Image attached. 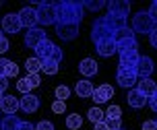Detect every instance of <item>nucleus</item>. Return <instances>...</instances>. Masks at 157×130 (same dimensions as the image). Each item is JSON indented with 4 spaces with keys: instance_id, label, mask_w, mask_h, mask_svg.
I'll list each match as a JSON object with an SVG mask.
<instances>
[{
    "instance_id": "42",
    "label": "nucleus",
    "mask_w": 157,
    "mask_h": 130,
    "mask_svg": "<svg viewBox=\"0 0 157 130\" xmlns=\"http://www.w3.org/2000/svg\"><path fill=\"white\" fill-rule=\"evenodd\" d=\"M6 50H8V39L2 35V37H0V54H4Z\"/></svg>"
},
{
    "instance_id": "21",
    "label": "nucleus",
    "mask_w": 157,
    "mask_h": 130,
    "mask_svg": "<svg viewBox=\"0 0 157 130\" xmlns=\"http://www.w3.org/2000/svg\"><path fill=\"white\" fill-rule=\"evenodd\" d=\"M78 70H81V75L85 78L95 77V75H97V62H95L93 58H85V60L78 64Z\"/></svg>"
},
{
    "instance_id": "15",
    "label": "nucleus",
    "mask_w": 157,
    "mask_h": 130,
    "mask_svg": "<svg viewBox=\"0 0 157 130\" xmlns=\"http://www.w3.org/2000/svg\"><path fill=\"white\" fill-rule=\"evenodd\" d=\"M44 39H46V31L35 27V29H29V31H27V35H25V44L31 48V50H35V48L44 41Z\"/></svg>"
},
{
    "instance_id": "6",
    "label": "nucleus",
    "mask_w": 157,
    "mask_h": 130,
    "mask_svg": "<svg viewBox=\"0 0 157 130\" xmlns=\"http://www.w3.org/2000/svg\"><path fill=\"white\" fill-rule=\"evenodd\" d=\"M139 58H141V56H139V50H136V48H132V50H124V52H120V64H118V66L136 72Z\"/></svg>"
},
{
    "instance_id": "32",
    "label": "nucleus",
    "mask_w": 157,
    "mask_h": 130,
    "mask_svg": "<svg viewBox=\"0 0 157 130\" xmlns=\"http://www.w3.org/2000/svg\"><path fill=\"white\" fill-rule=\"evenodd\" d=\"M17 89L23 93V95H27V93H31V85L27 83V78H19V83H17Z\"/></svg>"
},
{
    "instance_id": "49",
    "label": "nucleus",
    "mask_w": 157,
    "mask_h": 130,
    "mask_svg": "<svg viewBox=\"0 0 157 130\" xmlns=\"http://www.w3.org/2000/svg\"><path fill=\"white\" fill-rule=\"evenodd\" d=\"M0 6H2V2H0Z\"/></svg>"
},
{
    "instance_id": "35",
    "label": "nucleus",
    "mask_w": 157,
    "mask_h": 130,
    "mask_svg": "<svg viewBox=\"0 0 157 130\" xmlns=\"http://www.w3.org/2000/svg\"><path fill=\"white\" fill-rule=\"evenodd\" d=\"M105 122H108V128H110V130H120V128H122L120 118H114V120H108V118H105Z\"/></svg>"
},
{
    "instance_id": "8",
    "label": "nucleus",
    "mask_w": 157,
    "mask_h": 130,
    "mask_svg": "<svg viewBox=\"0 0 157 130\" xmlns=\"http://www.w3.org/2000/svg\"><path fill=\"white\" fill-rule=\"evenodd\" d=\"M56 33H58V37L62 39V41H72V39L78 35V25L77 23H56Z\"/></svg>"
},
{
    "instance_id": "13",
    "label": "nucleus",
    "mask_w": 157,
    "mask_h": 130,
    "mask_svg": "<svg viewBox=\"0 0 157 130\" xmlns=\"http://www.w3.org/2000/svg\"><path fill=\"white\" fill-rule=\"evenodd\" d=\"M19 107H21V103H19L17 97H13V95H2V101H0V109H2V114L15 116Z\"/></svg>"
},
{
    "instance_id": "18",
    "label": "nucleus",
    "mask_w": 157,
    "mask_h": 130,
    "mask_svg": "<svg viewBox=\"0 0 157 130\" xmlns=\"http://www.w3.org/2000/svg\"><path fill=\"white\" fill-rule=\"evenodd\" d=\"M17 75H19V66H17L13 60L2 58V60H0V77L10 78V77H17Z\"/></svg>"
},
{
    "instance_id": "19",
    "label": "nucleus",
    "mask_w": 157,
    "mask_h": 130,
    "mask_svg": "<svg viewBox=\"0 0 157 130\" xmlns=\"http://www.w3.org/2000/svg\"><path fill=\"white\" fill-rule=\"evenodd\" d=\"M110 97H114V89H112V85H99V87L93 91L95 103H103V101H108Z\"/></svg>"
},
{
    "instance_id": "28",
    "label": "nucleus",
    "mask_w": 157,
    "mask_h": 130,
    "mask_svg": "<svg viewBox=\"0 0 157 130\" xmlns=\"http://www.w3.org/2000/svg\"><path fill=\"white\" fill-rule=\"evenodd\" d=\"M81 124H83V118H81L78 114H71L68 118H66V126H68V130H78Z\"/></svg>"
},
{
    "instance_id": "23",
    "label": "nucleus",
    "mask_w": 157,
    "mask_h": 130,
    "mask_svg": "<svg viewBox=\"0 0 157 130\" xmlns=\"http://www.w3.org/2000/svg\"><path fill=\"white\" fill-rule=\"evenodd\" d=\"M147 101L149 99H147L139 89H130V91H128V105L130 107H143Z\"/></svg>"
},
{
    "instance_id": "24",
    "label": "nucleus",
    "mask_w": 157,
    "mask_h": 130,
    "mask_svg": "<svg viewBox=\"0 0 157 130\" xmlns=\"http://www.w3.org/2000/svg\"><path fill=\"white\" fill-rule=\"evenodd\" d=\"M75 91H77L78 97H93L95 87L91 85V81H78L77 87H75Z\"/></svg>"
},
{
    "instance_id": "3",
    "label": "nucleus",
    "mask_w": 157,
    "mask_h": 130,
    "mask_svg": "<svg viewBox=\"0 0 157 130\" xmlns=\"http://www.w3.org/2000/svg\"><path fill=\"white\" fill-rule=\"evenodd\" d=\"M37 23L41 25H56V2H39L37 4Z\"/></svg>"
},
{
    "instance_id": "5",
    "label": "nucleus",
    "mask_w": 157,
    "mask_h": 130,
    "mask_svg": "<svg viewBox=\"0 0 157 130\" xmlns=\"http://www.w3.org/2000/svg\"><path fill=\"white\" fill-rule=\"evenodd\" d=\"M116 81H118V85H120V87H124V89H132L134 85L139 83V77H136V72H134V70H128V68L118 66Z\"/></svg>"
},
{
    "instance_id": "43",
    "label": "nucleus",
    "mask_w": 157,
    "mask_h": 130,
    "mask_svg": "<svg viewBox=\"0 0 157 130\" xmlns=\"http://www.w3.org/2000/svg\"><path fill=\"white\" fill-rule=\"evenodd\" d=\"M17 130H35V126H33L31 122H21Z\"/></svg>"
},
{
    "instance_id": "4",
    "label": "nucleus",
    "mask_w": 157,
    "mask_h": 130,
    "mask_svg": "<svg viewBox=\"0 0 157 130\" xmlns=\"http://www.w3.org/2000/svg\"><path fill=\"white\" fill-rule=\"evenodd\" d=\"M130 29H132L134 33H151V31L155 29V23L151 21L149 13L141 10V13H136V15L132 17V27H130Z\"/></svg>"
},
{
    "instance_id": "47",
    "label": "nucleus",
    "mask_w": 157,
    "mask_h": 130,
    "mask_svg": "<svg viewBox=\"0 0 157 130\" xmlns=\"http://www.w3.org/2000/svg\"><path fill=\"white\" fill-rule=\"evenodd\" d=\"M0 37H2V29H0Z\"/></svg>"
},
{
    "instance_id": "16",
    "label": "nucleus",
    "mask_w": 157,
    "mask_h": 130,
    "mask_svg": "<svg viewBox=\"0 0 157 130\" xmlns=\"http://www.w3.org/2000/svg\"><path fill=\"white\" fill-rule=\"evenodd\" d=\"M19 103H21V109L27 112V114H33V112L39 109V97H35V95H31V93L23 95V97L19 99Z\"/></svg>"
},
{
    "instance_id": "34",
    "label": "nucleus",
    "mask_w": 157,
    "mask_h": 130,
    "mask_svg": "<svg viewBox=\"0 0 157 130\" xmlns=\"http://www.w3.org/2000/svg\"><path fill=\"white\" fill-rule=\"evenodd\" d=\"M83 6L89 8V10H101L105 6V2H101V0H97V2H83Z\"/></svg>"
},
{
    "instance_id": "10",
    "label": "nucleus",
    "mask_w": 157,
    "mask_h": 130,
    "mask_svg": "<svg viewBox=\"0 0 157 130\" xmlns=\"http://www.w3.org/2000/svg\"><path fill=\"white\" fill-rule=\"evenodd\" d=\"M19 19H21V25L27 27V29H35L37 25V10L31 6H25L19 10Z\"/></svg>"
},
{
    "instance_id": "7",
    "label": "nucleus",
    "mask_w": 157,
    "mask_h": 130,
    "mask_svg": "<svg viewBox=\"0 0 157 130\" xmlns=\"http://www.w3.org/2000/svg\"><path fill=\"white\" fill-rule=\"evenodd\" d=\"M112 35H114V33L108 29V25L103 23V19L99 17V19L93 23V29H91V39H93L95 44H99V41H103V39H112Z\"/></svg>"
},
{
    "instance_id": "48",
    "label": "nucleus",
    "mask_w": 157,
    "mask_h": 130,
    "mask_svg": "<svg viewBox=\"0 0 157 130\" xmlns=\"http://www.w3.org/2000/svg\"><path fill=\"white\" fill-rule=\"evenodd\" d=\"M0 101H2V93H0Z\"/></svg>"
},
{
    "instance_id": "40",
    "label": "nucleus",
    "mask_w": 157,
    "mask_h": 130,
    "mask_svg": "<svg viewBox=\"0 0 157 130\" xmlns=\"http://www.w3.org/2000/svg\"><path fill=\"white\" fill-rule=\"evenodd\" d=\"M143 130H157V122L155 120H147L143 124Z\"/></svg>"
},
{
    "instance_id": "51",
    "label": "nucleus",
    "mask_w": 157,
    "mask_h": 130,
    "mask_svg": "<svg viewBox=\"0 0 157 130\" xmlns=\"http://www.w3.org/2000/svg\"><path fill=\"white\" fill-rule=\"evenodd\" d=\"M120 130H124V128H120Z\"/></svg>"
},
{
    "instance_id": "14",
    "label": "nucleus",
    "mask_w": 157,
    "mask_h": 130,
    "mask_svg": "<svg viewBox=\"0 0 157 130\" xmlns=\"http://www.w3.org/2000/svg\"><path fill=\"white\" fill-rule=\"evenodd\" d=\"M151 72H153V60L149 56H141L139 58V64H136V77L139 78H151Z\"/></svg>"
},
{
    "instance_id": "31",
    "label": "nucleus",
    "mask_w": 157,
    "mask_h": 130,
    "mask_svg": "<svg viewBox=\"0 0 157 130\" xmlns=\"http://www.w3.org/2000/svg\"><path fill=\"white\" fill-rule=\"evenodd\" d=\"M120 116H122L120 105H110V107H108V112H105V118H108V120H114V118H120Z\"/></svg>"
},
{
    "instance_id": "26",
    "label": "nucleus",
    "mask_w": 157,
    "mask_h": 130,
    "mask_svg": "<svg viewBox=\"0 0 157 130\" xmlns=\"http://www.w3.org/2000/svg\"><path fill=\"white\" fill-rule=\"evenodd\" d=\"M25 68L29 75H37L39 70H41V60L39 58H29V60L25 62Z\"/></svg>"
},
{
    "instance_id": "44",
    "label": "nucleus",
    "mask_w": 157,
    "mask_h": 130,
    "mask_svg": "<svg viewBox=\"0 0 157 130\" xmlns=\"http://www.w3.org/2000/svg\"><path fill=\"white\" fill-rule=\"evenodd\" d=\"M149 105H151V109H153V112H157V93L153 95V97H149Z\"/></svg>"
},
{
    "instance_id": "52",
    "label": "nucleus",
    "mask_w": 157,
    "mask_h": 130,
    "mask_svg": "<svg viewBox=\"0 0 157 130\" xmlns=\"http://www.w3.org/2000/svg\"><path fill=\"white\" fill-rule=\"evenodd\" d=\"M155 122H157V120H155Z\"/></svg>"
},
{
    "instance_id": "12",
    "label": "nucleus",
    "mask_w": 157,
    "mask_h": 130,
    "mask_svg": "<svg viewBox=\"0 0 157 130\" xmlns=\"http://www.w3.org/2000/svg\"><path fill=\"white\" fill-rule=\"evenodd\" d=\"M108 8H110V15L126 19L128 13H130V2H126V0H114V2H108Z\"/></svg>"
},
{
    "instance_id": "36",
    "label": "nucleus",
    "mask_w": 157,
    "mask_h": 130,
    "mask_svg": "<svg viewBox=\"0 0 157 130\" xmlns=\"http://www.w3.org/2000/svg\"><path fill=\"white\" fill-rule=\"evenodd\" d=\"M27 83L31 85V89H35V87H39V83H41V81H39V75H27Z\"/></svg>"
},
{
    "instance_id": "22",
    "label": "nucleus",
    "mask_w": 157,
    "mask_h": 130,
    "mask_svg": "<svg viewBox=\"0 0 157 130\" xmlns=\"http://www.w3.org/2000/svg\"><path fill=\"white\" fill-rule=\"evenodd\" d=\"M95 48H97V54H99V56H103V58L114 56V54L118 52L114 39H103V41H99V44H95Z\"/></svg>"
},
{
    "instance_id": "29",
    "label": "nucleus",
    "mask_w": 157,
    "mask_h": 130,
    "mask_svg": "<svg viewBox=\"0 0 157 130\" xmlns=\"http://www.w3.org/2000/svg\"><path fill=\"white\" fill-rule=\"evenodd\" d=\"M41 70L46 72V75H56L58 72V64L54 60H44L41 62Z\"/></svg>"
},
{
    "instance_id": "45",
    "label": "nucleus",
    "mask_w": 157,
    "mask_h": 130,
    "mask_svg": "<svg viewBox=\"0 0 157 130\" xmlns=\"http://www.w3.org/2000/svg\"><path fill=\"white\" fill-rule=\"evenodd\" d=\"M95 130H110V128H108V122H105V120L97 122V124H95Z\"/></svg>"
},
{
    "instance_id": "33",
    "label": "nucleus",
    "mask_w": 157,
    "mask_h": 130,
    "mask_svg": "<svg viewBox=\"0 0 157 130\" xmlns=\"http://www.w3.org/2000/svg\"><path fill=\"white\" fill-rule=\"evenodd\" d=\"M52 112H54V114H64V112H66V101L56 99L54 103H52Z\"/></svg>"
},
{
    "instance_id": "41",
    "label": "nucleus",
    "mask_w": 157,
    "mask_h": 130,
    "mask_svg": "<svg viewBox=\"0 0 157 130\" xmlns=\"http://www.w3.org/2000/svg\"><path fill=\"white\" fill-rule=\"evenodd\" d=\"M149 41H151V46H153V48L157 50V27L149 33Z\"/></svg>"
},
{
    "instance_id": "37",
    "label": "nucleus",
    "mask_w": 157,
    "mask_h": 130,
    "mask_svg": "<svg viewBox=\"0 0 157 130\" xmlns=\"http://www.w3.org/2000/svg\"><path fill=\"white\" fill-rule=\"evenodd\" d=\"M50 60H54L56 64H60V62H62V48H56V50H54V54H52V58H50Z\"/></svg>"
},
{
    "instance_id": "17",
    "label": "nucleus",
    "mask_w": 157,
    "mask_h": 130,
    "mask_svg": "<svg viewBox=\"0 0 157 130\" xmlns=\"http://www.w3.org/2000/svg\"><path fill=\"white\" fill-rule=\"evenodd\" d=\"M136 89L149 99V97H153L157 93V85H155V81H151V78H139V83H136Z\"/></svg>"
},
{
    "instance_id": "50",
    "label": "nucleus",
    "mask_w": 157,
    "mask_h": 130,
    "mask_svg": "<svg viewBox=\"0 0 157 130\" xmlns=\"http://www.w3.org/2000/svg\"><path fill=\"white\" fill-rule=\"evenodd\" d=\"M0 122H2V118H0Z\"/></svg>"
},
{
    "instance_id": "25",
    "label": "nucleus",
    "mask_w": 157,
    "mask_h": 130,
    "mask_svg": "<svg viewBox=\"0 0 157 130\" xmlns=\"http://www.w3.org/2000/svg\"><path fill=\"white\" fill-rule=\"evenodd\" d=\"M19 124H21V120L17 118V114L15 116H4L2 122H0V130H17Z\"/></svg>"
},
{
    "instance_id": "1",
    "label": "nucleus",
    "mask_w": 157,
    "mask_h": 130,
    "mask_svg": "<svg viewBox=\"0 0 157 130\" xmlns=\"http://www.w3.org/2000/svg\"><path fill=\"white\" fill-rule=\"evenodd\" d=\"M83 2H56V23H81L83 19Z\"/></svg>"
},
{
    "instance_id": "46",
    "label": "nucleus",
    "mask_w": 157,
    "mask_h": 130,
    "mask_svg": "<svg viewBox=\"0 0 157 130\" xmlns=\"http://www.w3.org/2000/svg\"><path fill=\"white\" fill-rule=\"evenodd\" d=\"M6 87H8V81H6L4 77H0V93L6 91Z\"/></svg>"
},
{
    "instance_id": "30",
    "label": "nucleus",
    "mask_w": 157,
    "mask_h": 130,
    "mask_svg": "<svg viewBox=\"0 0 157 130\" xmlns=\"http://www.w3.org/2000/svg\"><path fill=\"white\" fill-rule=\"evenodd\" d=\"M71 95V89L66 87V85H60V87H56V97L60 101H66V97Z\"/></svg>"
},
{
    "instance_id": "20",
    "label": "nucleus",
    "mask_w": 157,
    "mask_h": 130,
    "mask_svg": "<svg viewBox=\"0 0 157 130\" xmlns=\"http://www.w3.org/2000/svg\"><path fill=\"white\" fill-rule=\"evenodd\" d=\"M103 19V23L108 25V29L114 33V31H118V29H122V27H126V19H122V17H116V15H103L101 17Z\"/></svg>"
},
{
    "instance_id": "11",
    "label": "nucleus",
    "mask_w": 157,
    "mask_h": 130,
    "mask_svg": "<svg viewBox=\"0 0 157 130\" xmlns=\"http://www.w3.org/2000/svg\"><path fill=\"white\" fill-rule=\"evenodd\" d=\"M54 50H56V46L54 44H52V41H50V39H44V41H41V44H39L37 48H35V50H33V52H35V58H39V60L44 62V60H50V58H52V54H54Z\"/></svg>"
},
{
    "instance_id": "38",
    "label": "nucleus",
    "mask_w": 157,
    "mask_h": 130,
    "mask_svg": "<svg viewBox=\"0 0 157 130\" xmlns=\"http://www.w3.org/2000/svg\"><path fill=\"white\" fill-rule=\"evenodd\" d=\"M147 13H149L151 21H153V23H157V0H155V2H153V4H151V8H149V10H147Z\"/></svg>"
},
{
    "instance_id": "9",
    "label": "nucleus",
    "mask_w": 157,
    "mask_h": 130,
    "mask_svg": "<svg viewBox=\"0 0 157 130\" xmlns=\"http://www.w3.org/2000/svg\"><path fill=\"white\" fill-rule=\"evenodd\" d=\"M21 19H19V13H10V15L2 17V33H13L15 35L17 31H21Z\"/></svg>"
},
{
    "instance_id": "2",
    "label": "nucleus",
    "mask_w": 157,
    "mask_h": 130,
    "mask_svg": "<svg viewBox=\"0 0 157 130\" xmlns=\"http://www.w3.org/2000/svg\"><path fill=\"white\" fill-rule=\"evenodd\" d=\"M112 39H114V44H116L118 54L124 52V50H132V48H136V33H134L132 29H128V27H122V29L114 31Z\"/></svg>"
},
{
    "instance_id": "39",
    "label": "nucleus",
    "mask_w": 157,
    "mask_h": 130,
    "mask_svg": "<svg viewBox=\"0 0 157 130\" xmlns=\"http://www.w3.org/2000/svg\"><path fill=\"white\" fill-rule=\"evenodd\" d=\"M35 130H54V126H52V122H46V120H41V122L35 126Z\"/></svg>"
},
{
    "instance_id": "27",
    "label": "nucleus",
    "mask_w": 157,
    "mask_h": 130,
    "mask_svg": "<svg viewBox=\"0 0 157 130\" xmlns=\"http://www.w3.org/2000/svg\"><path fill=\"white\" fill-rule=\"evenodd\" d=\"M87 118H89L93 124H97V122H101V120H105V114H103L99 107H91V109L87 112Z\"/></svg>"
}]
</instances>
